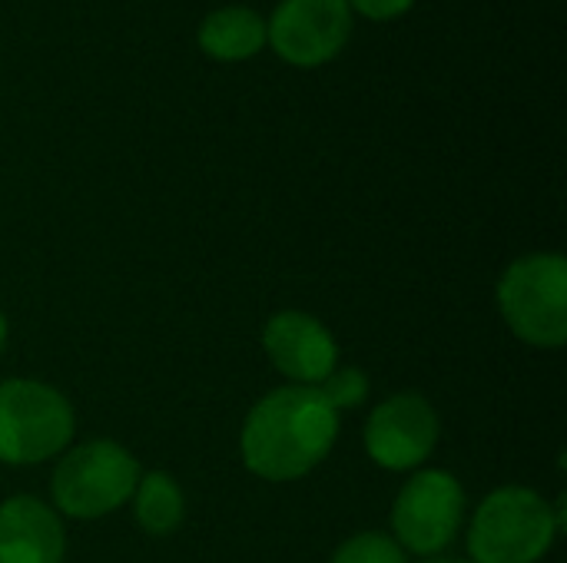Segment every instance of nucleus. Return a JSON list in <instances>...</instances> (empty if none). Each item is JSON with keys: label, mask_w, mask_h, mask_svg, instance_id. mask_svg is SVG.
<instances>
[{"label": "nucleus", "mask_w": 567, "mask_h": 563, "mask_svg": "<svg viewBox=\"0 0 567 563\" xmlns=\"http://www.w3.org/2000/svg\"><path fill=\"white\" fill-rule=\"evenodd\" d=\"M73 438L70 402L40 382H0V461L37 465L66 448Z\"/></svg>", "instance_id": "20e7f679"}, {"label": "nucleus", "mask_w": 567, "mask_h": 563, "mask_svg": "<svg viewBox=\"0 0 567 563\" xmlns=\"http://www.w3.org/2000/svg\"><path fill=\"white\" fill-rule=\"evenodd\" d=\"M349 10H359L369 20H395L402 17L415 0H346Z\"/></svg>", "instance_id": "2eb2a0df"}, {"label": "nucleus", "mask_w": 567, "mask_h": 563, "mask_svg": "<svg viewBox=\"0 0 567 563\" xmlns=\"http://www.w3.org/2000/svg\"><path fill=\"white\" fill-rule=\"evenodd\" d=\"M352 33L346 0H279L266 20V46L292 66H322L342 53Z\"/></svg>", "instance_id": "0eeeda50"}, {"label": "nucleus", "mask_w": 567, "mask_h": 563, "mask_svg": "<svg viewBox=\"0 0 567 563\" xmlns=\"http://www.w3.org/2000/svg\"><path fill=\"white\" fill-rule=\"evenodd\" d=\"M498 305L522 342L561 348L567 338V262L555 252L512 262L498 282Z\"/></svg>", "instance_id": "7ed1b4c3"}, {"label": "nucleus", "mask_w": 567, "mask_h": 563, "mask_svg": "<svg viewBox=\"0 0 567 563\" xmlns=\"http://www.w3.org/2000/svg\"><path fill=\"white\" fill-rule=\"evenodd\" d=\"M439 441L435 408L415 395L402 392L382 402L365 425V451L375 465L389 471H409L422 465Z\"/></svg>", "instance_id": "6e6552de"}, {"label": "nucleus", "mask_w": 567, "mask_h": 563, "mask_svg": "<svg viewBox=\"0 0 567 563\" xmlns=\"http://www.w3.org/2000/svg\"><path fill=\"white\" fill-rule=\"evenodd\" d=\"M133 511H136V521L146 534L153 538H166L173 534L179 524H183V514H186V501H183V491L179 484L169 478V475H146L136 481V491H133Z\"/></svg>", "instance_id": "f8f14e48"}, {"label": "nucleus", "mask_w": 567, "mask_h": 563, "mask_svg": "<svg viewBox=\"0 0 567 563\" xmlns=\"http://www.w3.org/2000/svg\"><path fill=\"white\" fill-rule=\"evenodd\" d=\"M465 514V491L449 471H422L415 475L402 491L392 508V528H395V544L432 557L445 551Z\"/></svg>", "instance_id": "423d86ee"}, {"label": "nucleus", "mask_w": 567, "mask_h": 563, "mask_svg": "<svg viewBox=\"0 0 567 563\" xmlns=\"http://www.w3.org/2000/svg\"><path fill=\"white\" fill-rule=\"evenodd\" d=\"M199 46L206 56L223 63L249 60L266 46V20L249 7H219L203 20Z\"/></svg>", "instance_id": "9b49d317"}, {"label": "nucleus", "mask_w": 567, "mask_h": 563, "mask_svg": "<svg viewBox=\"0 0 567 563\" xmlns=\"http://www.w3.org/2000/svg\"><path fill=\"white\" fill-rule=\"evenodd\" d=\"M66 551L63 524L37 498L0 504V563H60Z\"/></svg>", "instance_id": "9d476101"}, {"label": "nucleus", "mask_w": 567, "mask_h": 563, "mask_svg": "<svg viewBox=\"0 0 567 563\" xmlns=\"http://www.w3.org/2000/svg\"><path fill=\"white\" fill-rule=\"evenodd\" d=\"M561 524L555 508L528 488H498L482 501L468 531L472 563H538Z\"/></svg>", "instance_id": "f03ea898"}, {"label": "nucleus", "mask_w": 567, "mask_h": 563, "mask_svg": "<svg viewBox=\"0 0 567 563\" xmlns=\"http://www.w3.org/2000/svg\"><path fill=\"white\" fill-rule=\"evenodd\" d=\"M140 481L133 455L113 441L73 448L53 471V501L66 518L93 521L123 508Z\"/></svg>", "instance_id": "39448f33"}, {"label": "nucleus", "mask_w": 567, "mask_h": 563, "mask_svg": "<svg viewBox=\"0 0 567 563\" xmlns=\"http://www.w3.org/2000/svg\"><path fill=\"white\" fill-rule=\"evenodd\" d=\"M3 342H7V319H3V312H0V348H3Z\"/></svg>", "instance_id": "dca6fc26"}, {"label": "nucleus", "mask_w": 567, "mask_h": 563, "mask_svg": "<svg viewBox=\"0 0 567 563\" xmlns=\"http://www.w3.org/2000/svg\"><path fill=\"white\" fill-rule=\"evenodd\" d=\"M329 563H405V554L392 538L379 531H365L346 541Z\"/></svg>", "instance_id": "ddd939ff"}, {"label": "nucleus", "mask_w": 567, "mask_h": 563, "mask_svg": "<svg viewBox=\"0 0 567 563\" xmlns=\"http://www.w3.org/2000/svg\"><path fill=\"white\" fill-rule=\"evenodd\" d=\"M316 388L322 392V398L329 402L332 411L359 408L369 398V378L359 368H332V375Z\"/></svg>", "instance_id": "4468645a"}, {"label": "nucleus", "mask_w": 567, "mask_h": 563, "mask_svg": "<svg viewBox=\"0 0 567 563\" xmlns=\"http://www.w3.org/2000/svg\"><path fill=\"white\" fill-rule=\"evenodd\" d=\"M269 362L296 385H322L336 368V338L329 329L306 312H279L262 332Z\"/></svg>", "instance_id": "1a4fd4ad"}, {"label": "nucleus", "mask_w": 567, "mask_h": 563, "mask_svg": "<svg viewBox=\"0 0 567 563\" xmlns=\"http://www.w3.org/2000/svg\"><path fill=\"white\" fill-rule=\"evenodd\" d=\"M339 435V411L319 388L269 392L243 425V461L262 481H296L326 461Z\"/></svg>", "instance_id": "f257e3e1"}, {"label": "nucleus", "mask_w": 567, "mask_h": 563, "mask_svg": "<svg viewBox=\"0 0 567 563\" xmlns=\"http://www.w3.org/2000/svg\"><path fill=\"white\" fill-rule=\"evenodd\" d=\"M425 563H472V561H425Z\"/></svg>", "instance_id": "f3484780"}]
</instances>
